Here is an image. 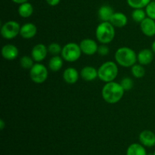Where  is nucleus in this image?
<instances>
[{"label": "nucleus", "instance_id": "obj_1", "mask_svg": "<svg viewBox=\"0 0 155 155\" xmlns=\"http://www.w3.org/2000/svg\"><path fill=\"white\" fill-rule=\"evenodd\" d=\"M124 89L120 83L112 81L106 83L101 90V95L104 101L108 104H116L122 99L124 95Z\"/></svg>", "mask_w": 155, "mask_h": 155}, {"label": "nucleus", "instance_id": "obj_2", "mask_svg": "<svg viewBox=\"0 0 155 155\" xmlns=\"http://www.w3.org/2000/svg\"><path fill=\"white\" fill-rule=\"evenodd\" d=\"M117 64L124 68H131L137 61V54L130 47H120L114 54Z\"/></svg>", "mask_w": 155, "mask_h": 155}, {"label": "nucleus", "instance_id": "obj_3", "mask_svg": "<svg viewBox=\"0 0 155 155\" xmlns=\"http://www.w3.org/2000/svg\"><path fill=\"white\" fill-rule=\"evenodd\" d=\"M95 36L101 44H108L115 37V29L110 21H101L96 27Z\"/></svg>", "mask_w": 155, "mask_h": 155}, {"label": "nucleus", "instance_id": "obj_4", "mask_svg": "<svg viewBox=\"0 0 155 155\" xmlns=\"http://www.w3.org/2000/svg\"><path fill=\"white\" fill-rule=\"evenodd\" d=\"M118 75V67L115 62L109 61L103 63L98 69V79L104 83L112 82Z\"/></svg>", "mask_w": 155, "mask_h": 155}, {"label": "nucleus", "instance_id": "obj_5", "mask_svg": "<svg viewBox=\"0 0 155 155\" xmlns=\"http://www.w3.org/2000/svg\"><path fill=\"white\" fill-rule=\"evenodd\" d=\"M82 54L80 45L75 42H68L62 47L61 55L64 61L68 62H75Z\"/></svg>", "mask_w": 155, "mask_h": 155}, {"label": "nucleus", "instance_id": "obj_6", "mask_svg": "<svg viewBox=\"0 0 155 155\" xmlns=\"http://www.w3.org/2000/svg\"><path fill=\"white\" fill-rule=\"evenodd\" d=\"M48 71L46 67L41 63L34 64L30 70V77L33 82L37 84L43 83L48 78Z\"/></svg>", "mask_w": 155, "mask_h": 155}, {"label": "nucleus", "instance_id": "obj_7", "mask_svg": "<svg viewBox=\"0 0 155 155\" xmlns=\"http://www.w3.org/2000/svg\"><path fill=\"white\" fill-rule=\"evenodd\" d=\"M21 27L19 23L16 21H6L1 27L2 36L5 39H15L20 34Z\"/></svg>", "mask_w": 155, "mask_h": 155}, {"label": "nucleus", "instance_id": "obj_8", "mask_svg": "<svg viewBox=\"0 0 155 155\" xmlns=\"http://www.w3.org/2000/svg\"><path fill=\"white\" fill-rule=\"evenodd\" d=\"M80 48H81L82 53L86 54V55H93L97 53L98 48V45L96 41L92 39H84L80 42Z\"/></svg>", "mask_w": 155, "mask_h": 155}, {"label": "nucleus", "instance_id": "obj_9", "mask_svg": "<svg viewBox=\"0 0 155 155\" xmlns=\"http://www.w3.org/2000/svg\"><path fill=\"white\" fill-rule=\"evenodd\" d=\"M48 52V47L45 46L44 44H36L31 50V57L36 63H40L46 58Z\"/></svg>", "mask_w": 155, "mask_h": 155}, {"label": "nucleus", "instance_id": "obj_10", "mask_svg": "<svg viewBox=\"0 0 155 155\" xmlns=\"http://www.w3.org/2000/svg\"><path fill=\"white\" fill-rule=\"evenodd\" d=\"M140 143L147 148H152L155 146V133L151 130H143L139 136Z\"/></svg>", "mask_w": 155, "mask_h": 155}, {"label": "nucleus", "instance_id": "obj_11", "mask_svg": "<svg viewBox=\"0 0 155 155\" xmlns=\"http://www.w3.org/2000/svg\"><path fill=\"white\" fill-rule=\"evenodd\" d=\"M2 55L5 60L12 61L18 58L19 50L16 45L13 44H6L2 48Z\"/></svg>", "mask_w": 155, "mask_h": 155}, {"label": "nucleus", "instance_id": "obj_12", "mask_svg": "<svg viewBox=\"0 0 155 155\" xmlns=\"http://www.w3.org/2000/svg\"><path fill=\"white\" fill-rule=\"evenodd\" d=\"M140 28L144 35L151 37L155 35V21L147 17L140 23Z\"/></svg>", "mask_w": 155, "mask_h": 155}, {"label": "nucleus", "instance_id": "obj_13", "mask_svg": "<svg viewBox=\"0 0 155 155\" xmlns=\"http://www.w3.org/2000/svg\"><path fill=\"white\" fill-rule=\"evenodd\" d=\"M36 33H37V27L33 23H27L21 26L20 35L24 39H32L36 36Z\"/></svg>", "mask_w": 155, "mask_h": 155}, {"label": "nucleus", "instance_id": "obj_14", "mask_svg": "<svg viewBox=\"0 0 155 155\" xmlns=\"http://www.w3.org/2000/svg\"><path fill=\"white\" fill-rule=\"evenodd\" d=\"M154 59V52L152 50L144 48L137 54V61L142 65H148Z\"/></svg>", "mask_w": 155, "mask_h": 155}, {"label": "nucleus", "instance_id": "obj_15", "mask_svg": "<svg viewBox=\"0 0 155 155\" xmlns=\"http://www.w3.org/2000/svg\"><path fill=\"white\" fill-rule=\"evenodd\" d=\"M80 77L83 80L91 82L95 80L98 77V70L92 66H86L80 71Z\"/></svg>", "mask_w": 155, "mask_h": 155}, {"label": "nucleus", "instance_id": "obj_16", "mask_svg": "<svg viewBox=\"0 0 155 155\" xmlns=\"http://www.w3.org/2000/svg\"><path fill=\"white\" fill-rule=\"evenodd\" d=\"M79 73L74 68H68L63 73V79L68 84H75L79 80Z\"/></svg>", "mask_w": 155, "mask_h": 155}, {"label": "nucleus", "instance_id": "obj_17", "mask_svg": "<svg viewBox=\"0 0 155 155\" xmlns=\"http://www.w3.org/2000/svg\"><path fill=\"white\" fill-rule=\"evenodd\" d=\"M110 22L114 27L121 28L127 25L128 22V18L127 15L122 12H114L110 18Z\"/></svg>", "mask_w": 155, "mask_h": 155}, {"label": "nucleus", "instance_id": "obj_18", "mask_svg": "<svg viewBox=\"0 0 155 155\" xmlns=\"http://www.w3.org/2000/svg\"><path fill=\"white\" fill-rule=\"evenodd\" d=\"M114 13V12L112 7L107 5H104L101 6L98 11V18L101 21H110Z\"/></svg>", "mask_w": 155, "mask_h": 155}, {"label": "nucleus", "instance_id": "obj_19", "mask_svg": "<svg viewBox=\"0 0 155 155\" xmlns=\"http://www.w3.org/2000/svg\"><path fill=\"white\" fill-rule=\"evenodd\" d=\"M126 155H148V153L142 144L133 143L127 148Z\"/></svg>", "mask_w": 155, "mask_h": 155}, {"label": "nucleus", "instance_id": "obj_20", "mask_svg": "<svg viewBox=\"0 0 155 155\" xmlns=\"http://www.w3.org/2000/svg\"><path fill=\"white\" fill-rule=\"evenodd\" d=\"M63 58L59 55H54L50 58L48 61V68L53 72H58L63 67Z\"/></svg>", "mask_w": 155, "mask_h": 155}, {"label": "nucleus", "instance_id": "obj_21", "mask_svg": "<svg viewBox=\"0 0 155 155\" xmlns=\"http://www.w3.org/2000/svg\"><path fill=\"white\" fill-rule=\"evenodd\" d=\"M18 15L24 18H30L33 13V7L30 2H27L23 4H21L18 9Z\"/></svg>", "mask_w": 155, "mask_h": 155}, {"label": "nucleus", "instance_id": "obj_22", "mask_svg": "<svg viewBox=\"0 0 155 155\" xmlns=\"http://www.w3.org/2000/svg\"><path fill=\"white\" fill-rule=\"evenodd\" d=\"M131 15L133 21L136 23H139V24L147 18L146 12H145V11L143 10V8L134 9L132 12Z\"/></svg>", "mask_w": 155, "mask_h": 155}, {"label": "nucleus", "instance_id": "obj_23", "mask_svg": "<svg viewBox=\"0 0 155 155\" xmlns=\"http://www.w3.org/2000/svg\"><path fill=\"white\" fill-rule=\"evenodd\" d=\"M132 75L136 78H142L145 74V70L143 65L140 64H135L131 67Z\"/></svg>", "mask_w": 155, "mask_h": 155}, {"label": "nucleus", "instance_id": "obj_24", "mask_svg": "<svg viewBox=\"0 0 155 155\" xmlns=\"http://www.w3.org/2000/svg\"><path fill=\"white\" fill-rule=\"evenodd\" d=\"M20 64L21 68L26 70H30L34 65V60L31 56L24 55L20 59Z\"/></svg>", "mask_w": 155, "mask_h": 155}, {"label": "nucleus", "instance_id": "obj_25", "mask_svg": "<svg viewBox=\"0 0 155 155\" xmlns=\"http://www.w3.org/2000/svg\"><path fill=\"white\" fill-rule=\"evenodd\" d=\"M129 5L133 8H144L150 3L151 0H127Z\"/></svg>", "mask_w": 155, "mask_h": 155}, {"label": "nucleus", "instance_id": "obj_26", "mask_svg": "<svg viewBox=\"0 0 155 155\" xmlns=\"http://www.w3.org/2000/svg\"><path fill=\"white\" fill-rule=\"evenodd\" d=\"M48 52L53 56L54 55H59L61 53L62 47L61 46L60 44L57 43V42H52V43L49 44L48 46Z\"/></svg>", "mask_w": 155, "mask_h": 155}, {"label": "nucleus", "instance_id": "obj_27", "mask_svg": "<svg viewBox=\"0 0 155 155\" xmlns=\"http://www.w3.org/2000/svg\"><path fill=\"white\" fill-rule=\"evenodd\" d=\"M120 85L124 89V91H130L133 89V86H134V82H133V79L130 77H124L121 80Z\"/></svg>", "mask_w": 155, "mask_h": 155}, {"label": "nucleus", "instance_id": "obj_28", "mask_svg": "<svg viewBox=\"0 0 155 155\" xmlns=\"http://www.w3.org/2000/svg\"><path fill=\"white\" fill-rule=\"evenodd\" d=\"M145 12L147 17L155 21V1L150 2L149 4L145 7Z\"/></svg>", "mask_w": 155, "mask_h": 155}, {"label": "nucleus", "instance_id": "obj_29", "mask_svg": "<svg viewBox=\"0 0 155 155\" xmlns=\"http://www.w3.org/2000/svg\"><path fill=\"white\" fill-rule=\"evenodd\" d=\"M109 51H110V49H109L107 44H101V45L98 46L97 53L101 56H106L108 54Z\"/></svg>", "mask_w": 155, "mask_h": 155}, {"label": "nucleus", "instance_id": "obj_30", "mask_svg": "<svg viewBox=\"0 0 155 155\" xmlns=\"http://www.w3.org/2000/svg\"><path fill=\"white\" fill-rule=\"evenodd\" d=\"M47 4L50 6H56L60 3L61 0H45Z\"/></svg>", "mask_w": 155, "mask_h": 155}, {"label": "nucleus", "instance_id": "obj_31", "mask_svg": "<svg viewBox=\"0 0 155 155\" xmlns=\"http://www.w3.org/2000/svg\"><path fill=\"white\" fill-rule=\"evenodd\" d=\"M12 1L13 2L16 3V4L21 5L24 2H28V0H12Z\"/></svg>", "mask_w": 155, "mask_h": 155}, {"label": "nucleus", "instance_id": "obj_32", "mask_svg": "<svg viewBox=\"0 0 155 155\" xmlns=\"http://www.w3.org/2000/svg\"><path fill=\"white\" fill-rule=\"evenodd\" d=\"M5 127V124L4 120L2 119L0 120V130H4Z\"/></svg>", "mask_w": 155, "mask_h": 155}, {"label": "nucleus", "instance_id": "obj_33", "mask_svg": "<svg viewBox=\"0 0 155 155\" xmlns=\"http://www.w3.org/2000/svg\"><path fill=\"white\" fill-rule=\"evenodd\" d=\"M151 50H152L153 52L155 54V40L153 42L152 45H151Z\"/></svg>", "mask_w": 155, "mask_h": 155}, {"label": "nucleus", "instance_id": "obj_34", "mask_svg": "<svg viewBox=\"0 0 155 155\" xmlns=\"http://www.w3.org/2000/svg\"><path fill=\"white\" fill-rule=\"evenodd\" d=\"M153 155H155V151L153 152Z\"/></svg>", "mask_w": 155, "mask_h": 155}, {"label": "nucleus", "instance_id": "obj_35", "mask_svg": "<svg viewBox=\"0 0 155 155\" xmlns=\"http://www.w3.org/2000/svg\"><path fill=\"white\" fill-rule=\"evenodd\" d=\"M154 1H155V0H154Z\"/></svg>", "mask_w": 155, "mask_h": 155}]
</instances>
